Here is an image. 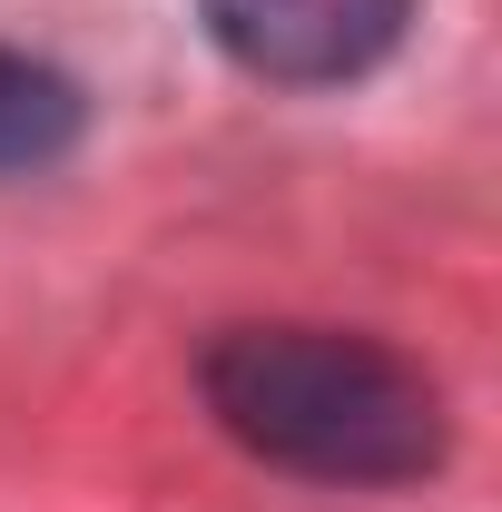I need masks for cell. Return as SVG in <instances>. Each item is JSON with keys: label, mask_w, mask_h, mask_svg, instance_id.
<instances>
[{"label": "cell", "mask_w": 502, "mask_h": 512, "mask_svg": "<svg viewBox=\"0 0 502 512\" xmlns=\"http://www.w3.org/2000/svg\"><path fill=\"white\" fill-rule=\"evenodd\" d=\"M207 414L306 483H424L453 453L443 384L345 325H227L197 355Z\"/></svg>", "instance_id": "obj_1"}, {"label": "cell", "mask_w": 502, "mask_h": 512, "mask_svg": "<svg viewBox=\"0 0 502 512\" xmlns=\"http://www.w3.org/2000/svg\"><path fill=\"white\" fill-rule=\"evenodd\" d=\"M207 40L247 79L276 89H345L404 40L414 0H197Z\"/></svg>", "instance_id": "obj_2"}, {"label": "cell", "mask_w": 502, "mask_h": 512, "mask_svg": "<svg viewBox=\"0 0 502 512\" xmlns=\"http://www.w3.org/2000/svg\"><path fill=\"white\" fill-rule=\"evenodd\" d=\"M79 119H89L79 79L0 40V178H30V168L69 158L79 148Z\"/></svg>", "instance_id": "obj_3"}]
</instances>
